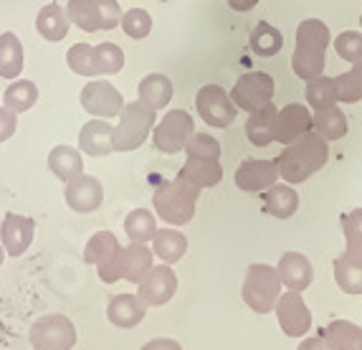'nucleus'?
<instances>
[{"label":"nucleus","mask_w":362,"mask_h":350,"mask_svg":"<svg viewBox=\"0 0 362 350\" xmlns=\"http://www.w3.org/2000/svg\"><path fill=\"white\" fill-rule=\"evenodd\" d=\"M327 157H329L327 140L314 130H309L299 140H294L291 145H286V150H281V155L276 157V168L279 175L289 186H296V183H304L317 170L325 168Z\"/></svg>","instance_id":"1"},{"label":"nucleus","mask_w":362,"mask_h":350,"mask_svg":"<svg viewBox=\"0 0 362 350\" xmlns=\"http://www.w3.org/2000/svg\"><path fill=\"white\" fill-rule=\"evenodd\" d=\"M344 234V252L334 259V279L347 295H362V208L339 218Z\"/></svg>","instance_id":"2"},{"label":"nucleus","mask_w":362,"mask_h":350,"mask_svg":"<svg viewBox=\"0 0 362 350\" xmlns=\"http://www.w3.org/2000/svg\"><path fill=\"white\" fill-rule=\"evenodd\" d=\"M327 46H329V28H327L325 21H302L296 28V49L294 56H291V69H294L296 77L304 79V81L322 77Z\"/></svg>","instance_id":"3"},{"label":"nucleus","mask_w":362,"mask_h":350,"mask_svg":"<svg viewBox=\"0 0 362 350\" xmlns=\"http://www.w3.org/2000/svg\"><path fill=\"white\" fill-rule=\"evenodd\" d=\"M198 196H200V188L177 175L175 181H168V183H163V186H157L155 196H152V205H155L157 216L163 218L165 224L185 226V224H190L195 216Z\"/></svg>","instance_id":"4"},{"label":"nucleus","mask_w":362,"mask_h":350,"mask_svg":"<svg viewBox=\"0 0 362 350\" xmlns=\"http://www.w3.org/2000/svg\"><path fill=\"white\" fill-rule=\"evenodd\" d=\"M155 109H150L139 99L124 104L119 112V125L112 130V147H115V152H132L139 145H145L147 135L155 127Z\"/></svg>","instance_id":"5"},{"label":"nucleus","mask_w":362,"mask_h":350,"mask_svg":"<svg viewBox=\"0 0 362 350\" xmlns=\"http://www.w3.org/2000/svg\"><path fill=\"white\" fill-rule=\"evenodd\" d=\"M241 297L254 312H259V315L274 312L276 300L281 297V279H279V272L269 264H251L246 269Z\"/></svg>","instance_id":"6"},{"label":"nucleus","mask_w":362,"mask_h":350,"mask_svg":"<svg viewBox=\"0 0 362 350\" xmlns=\"http://www.w3.org/2000/svg\"><path fill=\"white\" fill-rule=\"evenodd\" d=\"M66 16L76 28L86 30V33L112 30L122 21L117 0H69Z\"/></svg>","instance_id":"7"},{"label":"nucleus","mask_w":362,"mask_h":350,"mask_svg":"<svg viewBox=\"0 0 362 350\" xmlns=\"http://www.w3.org/2000/svg\"><path fill=\"white\" fill-rule=\"evenodd\" d=\"M33 350H71L76 345V327L66 315H43L30 325Z\"/></svg>","instance_id":"8"},{"label":"nucleus","mask_w":362,"mask_h":350,"mask_svg":"<svg viewBox=\"0 0 362 350\" xmlns=\"http://www.w3.org/2000/svg\"><path fill=\"white\" fill-rule=\"evenodd\" d=\"M195 132V122L190 112L185 109H170L163 120L152 127V142L155 150L165 152V155H175V152L185 150L187 140Z\"/></svg>","instance_id":"9"},{"label":"nucleus","mask_w":362,"mask_h":350,"mask_svg":"<svg viewBox=\"0 0 362 350\" xmlns=\"http://www.w3.org/2000/svg\"><path fill=\"white\" fill-rule=\"evenodd\" d=\"M119 254L122 247L117 242V236L112 231H97L86 242L84 261L91 266H97L99 279L104 284H115L119 282Z\"/></svg>","instance_id":"10"},{"label":"nucleus","mask_w":362,"mask_h":350,"mask_svg":"<svg viewBox=\"0 0 362 350\" xmlns=\"http://www.w3.org/2000/svg\"><path fill=\"white\" fill-rule=\"evenodd\" d=\"M195 107H198V115L203 117V122L211 127H228L238 115V107L233 104L230 94H226L223 86L218 84L200 86L195 94Z\"/></svg>","instance_id":"11"},{"label":"nucleus","mask_w":362,"mask_h":350,"mask_svg":"<svg viewBox=\"0 0 362 350\" xmlns=\"http://www.w3.org/2000/svg\"><path fill=\"white\" fill-rule=\"evenodd\" d=\"M274 97V77L266 72H251L243 74L238 81H235L233 91H230V99L238 109H246L248 115L254 109L269 104Z\"/></svg>","instance_id":"12"},{"label":"nucleus","mask_w":362,"mask_h":350,"mask_svg":"<svg viewBox=\"0 0 362 350\" xmlns=\"http://www.w3.org/2000/svg\"><path fill=\"white\" fill-rule=\"evenodd\" d=\"M81 107L94 115L97 120H112L122 112L124 107V99H122L119 89L115 84H109L104 79H97V81H89V84L81 89Z\"/></svg>","instance_id":"13"},{"label":"nucleus","mask_w":362,"mask_h":350,"mask_svg":"<svg viewBox=\"0 0 362 350\" xmlns=\"http://www.w3.org/2000/svg\"><path fill=\"white\" fill-rule=\"evenodd\" d=\"M274 312H276L284 335H289V338H302L312 327V312H309L307 302L302 300L299 292H286L279 297Z\"/></svg>","instance_id":"14"},{"label":"nucleus","mask_w":362,"mask_h":350,"mask_svg":"<svg viewBox=\"0 0 362 350\" xmlns=\"http://www.w3.org/2000/svg\"><path fill=\"white\" fill-rule=\"evenodd\" d=\"M137 297L145 302L147 307H160V305H168L177 292V277L175 272L170 269V264L152 266L147 277L137 284Z\"/></svg>","instance_id":"15"},{"label":"nucleus","mask_w":362,"mask_h":350,"mask_svg":"<svg viewBox=\"0 0 362 350\" xmlns=\"http://www.w3.org/2000/svg\"><path fill=\"white\" fill-rule=\"evenodd\" d=\"M66 205L76 213H94L104 203V186L94 175H76L66 183Z\"/></svg>","instance_id":"16"},{"label":"nucleus","mask_w":362,"mask_h":350,"mask_svg":"<svg viewBox=\"0 0 362 350\" xmlns=\"http://www.w3.org/2000/svg\"><path fill=\"white\" fill-rule=\"evenodd\" d=\"M309 130H312V115L304 104H286L284 109H276V117H274V140L276 142L291 145Z\"/></svg>","instance_id":"17"},{"label":"nucleus","mask_w":362,"mask_h":350,"mask_svg":"<svg viewBox=\"0 0 362 350\" xmlns=\"http://www.w3.org/2000/svg\"><path fill=\"white\" fill-rule=\"evenodd\" d=\"M33 234H36L33 218L18 216V213H6V216H3L0 244H3L8 256H21L23 252H28L30 242H33Z\"/></svg>","instance_id":"18"},{"label":"nucleus","mask_w":362,"mask_h":350,"mask_svg":"<svg viewBox=\"0 0 362 350\" xmlns=\"http://www.w3.org/2000/svg\"><path fill=\"white\" fill-rule=\"evenodd\" d=\"M276 178V160H243L235 170V186L246 193H259L264 188H272Z\"/></svg>","instance_id":"19"},{"label":"nucleus","mask_w":362,"mask_h":350,"mask_svg":"<svg viewBox=\"0 0 362 350\" xmlns=\"http://www.w3.org/2000/svg\"><path fill=\"white\" fill-rule=\"evenodd\" d=\"M276 272H279L281 284H286L289 292H304L314 279L312 261H309L302 252H286L284 256L279 259Z\"/></svg>","instance_id":"20"},{"label":"nucleus","mask_w":362,"mask_h":350,"mask_svg":"<svg viewBox=\"0 0 362 350\" xmlns=\"http://www.w3.org/2000/svg\"><path fill=\"white\" fill-rule=\"evenodd\" d=\"M147 305L137 295H115L107 305V317L115 327L132 330L145 320Z\"/></svg>","instance_id":"21"},{"label":"nucleus","mask_w":362,"mask_h":350,"mask_svg":"<svg viewBox=\"0 0 362 350\" xmlns=\"http://www.w3.org/2000/svg\"><path fill=\"white\" fill-rule=\"evenodd\" d=\"M112 130L107 120H91L78 132V150L89 157H107L115 152L112 147Z\"/></svg>","instance_id":"22"},{"label":"nucleus","mask_w":362,"mask_h":350,"mask_svg":"<svg viewBox=\"0 0 362 350\" xmlns=\"http://www.w3.org/2000/svg\"><path fill=\"white\" fill-rule=\"evenodd\" d=\"M152 256L155 254H152V249H147V244L132 242L129 247H124L119 254V279L139 284L152 269Z\"/></svg>","instance_id":"23"},{"label":"nucleus","mask_w":362,"mask_h":350,"mask_svg":"<svg viewBox=\"0 0 362 350\" xmlns=\"http://www.w3.org/2000/svg\"><path fill=\"white\" fill-rule=\"evenodd\" d=\"M177 175L185 178V181H190L193 186H198L200 191H203V188H213V186L221 183V178H223V168H221V163L213 160V157L187 155L185 165H182Z\"/></svg>","instance_id":"24"},{"label":"nucleus","mask_w":362,"mask_h":350,"mask_svg":"<svg viewBox=\"0 0 362 350\" xmlns=\"http://www.w3.org/2000/svg\"><path fill=\"white\" fill-rule=\"evenodd\" d=\"M49 170L59 178V181L69 183L71 178L84 173V157L81 150L71 145H56L49 155Z\"/></svg>","instance_id":"25"},{"label":"nucleus","mask_w":362,"mask_h":350,"mask_svg":"<svg viewBox=\"0 0 362 350\" xmlns=\"http://www.w3.org/2000/svg\"><path fill=\"white\" fill-rule=\"evenodd\" d=\"M69 23H71V21H69L66 11H64L59 3H49V6L41 8L38 16H36V30L51 43L64 41V38H66Z\"/></svg>","instance_id":"26"},{"label":"nucleus","mask_w":362,"mask_h":350,"mask_svg":"<svg viewBox=\"0 0 362 350\" xmlns=\"http://www.w3.org/2000/svg\"><path fill=\"white\" fill-rule=\"evenodd\" d=\"M139 102L147 104L150 109H165L173 99V81L165 74H150L139 81Z\"/></svg>","instance_id":"27"},{"label":"nucleus","mask_w":362,"mask_h":350,"mask_svg":"<svg viewBox=\"0 0 362 350\" xmlns=\"http://www.w3.org/2000/svg\"><path fill=\"white\" fill-rule=\"evenodd\" d=\"M274 117H276V107L272 102L264 107L254 109L246 122V135L251 140V145L266 147L274 142Z\"/></svg>","instance_id":"28"},{"label":"nucleus","mask_w":362,"mask_h":350,"mask_svg":"<svg viewBox=\"0 0 362 350\" xmlns=\"http://www.w3.org/2000/svg\"><path fill=\"white\" fill-rule=\"evenodd\" d=\"M187 252V239L185 234L175 229H157L155 236H152V254H157L163 264H175L185 256Z\"/></svg>","instance_id":"29"},{"label":"nucleus","mask_w":362,"mask_h":350,"mask_svg":"<svg viewBox=\"0 0 362 350\" xmlns=\"http://www.w3.org/2000/svg\"><path fill=\"white\" fill-rule=\"evenodd\" d=\"M322 338L332 350H362V327L350 320H334L325 327Z\"/></svg>","instance_id":"30"},{"label":"nucleus","mask_w":362,"mask_h":350,"mask_svg":"<svg viewBox=\"0 0 362 350\" xmlns=\"http://www.w3.org/2000/svg\"><path fill=\"white\" fill-rule=\"evenodd\" d=\"M312 130L317 135H322L327 142H332V140H339L347 135V117H344V112L337 104L317 109L312 117Z\"/></svg>","instance_id":"31"},{"label":"nucleus","mask_w":362,"mask_h":350,"mask_svg":"<svg viewBox=\"0 0 362 350\" xmlns=\"http://www.w3.org/2000/svg\"><path fill=\"white\" fill-rule=\"evenodd\" d=\"M264 208L276 218H291L296 213V208H299V196H296V191L289 183H281V186L274 183L266 191Z\"/></svg>","instance_id":"32"},{"label":"nucleus","mask_w":362,"mask_h":350,"mask_svg":"<svg viewBox=\"0 0 362 350\" xmlns=\"http://www.w3.org/2000/svg\"><path fill=\"white\" fill-rule=\"evenodd\" d=\"M23 46H21L16 33H3L0 36V77L3 79H16L23 72Z\"/></svg>","instance_id":"33"},{"label":"nucleus","mask_w":362,"mask_h":350,"mask_svg":"<svg viewBox=\"0 0 362 350\" xmlns=\"http://www.w3.org/2000/svg\"><path fill=\"white\" fill-rule=\"evenodd\" d=\"M36 99H38V89L33 81H28V79L13 81V84L6 89V94H3V104H6L11 112H16V115L28 112V109L36 104Z\"/></svg>","instance_id":"34"},{"label":"nucleus","mask_w":362,"mask_h":350,"mask_svg":"<svg viewBox=\"0 0 362 350\" xmlns=\"http://www.w3.org/2000/svg\"><path fill=\"white\" fill-rule=\"evenodd\" d=\"M248 43H251V49H254L256 56L269 59V56H276L279 51H281L284 38H281V33H279L272 23L261 21V23H256V28L251 30V41Z\"/></svg>","instance_id":"35"},{"label":"nucleus","mask_w":362,"mask_h":350,"mask_svg":"<svg viewBox=\"0 0 362 350\" xmlns=\"http://www.w3.org/2000/svg\"><path fill=\"white\" fill-rule=\"evenodd\" d=\"M155 231H157V221L147 208H134V211H129L127 218H124V234L137 244L152 242Z\"/></svg>","instance_id":"36"},{"label":"nucleus","mask_w":362,"mask_h":350,"mask_svg":"<svg viewBox=\"0 0 362 350\" xmlns=\"http://www.w3.org/2000/svg\"><path fill=\"white\" fill-rule=\"evenodd\" d=\"M307 104L317 112V109H325V107H332V104L339 102L337 97V84H334V79L329 77H317V79H309L307 81Z\"/></svg>","instance_id":"37"},{"label":"nucleus","mask_w":362,"mask_h":350,"mask_svg":"<svg viewBox=\"0 0 362 350\" xmlns=\"http://www.w3.org/2000/svg\"><path fill=\"white\" fill-rule=\"evenodd\" d=\"M334 84H337V97L339 102L355 104L362 99V61L352 64L350 72L334 77Z\"/></svg>","instance_id":"38"},{"label":"nucleus","mask_w":362,"mask_h":350,"mask_svg":"<svg viewBox=\"0 0 362 350\" xmlns=\"http://www.w3.org/2000/svg\"><path fill=\"white\" fill-rule=\"evenodd\" d=\"M94 61H97L99 74L112 77V74H119L122 67H124V51L112 41L99 43V46H94Z\"/></svg>","instance_id":"39"},{"label":"nucleus","mask_w":362,"mask_h":350,"mask_svg":"<svg viewBox=\"0 0 362 350\" xmlns=\"http://www.w3.org/2000/svg\"><path fill=\"white\" fill-rule=\"evenodd\" d=\"M66 61L74 74H81V77H99L97 61H94V46H89V43H74L66 54Z\"/></svg>","instance_id":"40"},{"label":"nucleus","mask_w":362,"mask_h":350,"mask_svg":"<svg viewBox=\"0 0 362 350\" xmlns=\"http://www.w3.org/2000/svg\"><path fill=\"white\" fill-rule=\"evenodd\" d=\"M122 30L127 33L129 38H134V41H139V38H147L152 30V18L150 13L142 11V8H132V11H127L124 16H122L119 21Z\"/></svg>","instance_id":"41"},{"label":"nucleus","mask_w":362,"mask_h":350,"mask_svg":"<svg viewBox=\"0 0 362 350\" xmlns=\"http://www.w3.org/2000/svg\"><path fill=\"white\" fill-rule=\"evenodd\" d=\"M334 49H337V56L350 64H357L362 61V33L357 30H344L334 38Z\"/></svg>","instance_id":"42"},{"label":"nucleus","mask_w":362,"mask_h":350,"mask_svg":"<svg viewBox=\"0 0 362 350\" xmlns=\"http://www.w3.org/2000/svg\"><path fill=\"white\" fill-rule=\"evenodd\" d=\"M185 150H187V155L213 157V160H218V157H221V142H218L213 135L193 132V135H190V140H187Z\"/></svg>","instance_id":"43"},{"label":"nucleus","mask_w":362,"mask_h":350,"mask_svg":"<svg viewBox=\"0 0 362 350\" xmlns=\"http://www.w3.org/2000/svg\"><path fill=\"white\" fill-rule=\"evenodd\" d=\"M18 130V120H16V112H11L8 107H0V142H6L16 135Z\"/></svg>","instance_id":"44"},{"label":"nucleus","mask_w":362,"mask_h":350,"mask_svg":"<svg viewBox=\"0 0 362 350\" xmlns=\"http://www.w3.org/2000/svg\"><path fill=\"white\" fill-rule=\"evenodd\" d=\"M142 350H182V345L177 343V340L157 338V340H150V343L142 345Z\"/></svg>","instance_id":"45"},{"label":"nucleus","mask_w":362,"mask_h":350,"mask_svg":"<svg viewBox=\"0 0 362 350\" xmlns=\"http://www.w3.org/2000/svg\"><path fill=\"white\" fill-rule=\"evenodd\" d=\"M296 350H332L329 345H327L325 338H307L299 343V348Z\"/></svg>","instance_id":"46"},{"label":"nucleus","mask_w":362,"mask_h":350,"mask_svg":"<svg viewBox=\"0 0 362 350\" xmlns=\"http://www.w3.org/2000/svg\"><path fill=\"white\" fill-rule=\"evenodd\" d=\"M233 11H238V13H248V11H254L256 6H259V0H226Z\"/></svg>","instance_id":"47"},{"label":"nucleus","mask_w":362,"mask_h":350,"mask_svg":"<svg viewBox=\"0 0 362 350\" xmlns=\"http://www.w3.org/2000/svg\"><path fill=\"white\" fill-rule=\"evenodd\" d=\"M3 259H6V249L0 247V266H3Z\"/></svg>","instance_id":"48"},{"label":"nucleus","mask_w":362,"mask_h":350,"mask_svg":"<svg viewBox=\"0 0 362 350\" xmlns=\"http://www.w3.org/2000/svg\"><path fill=\"white\" fill-rule=\"evenodd\" d=\"M360 28H362V16H360Z\"/></svg>","instance_id":"49"}]
</instances>
